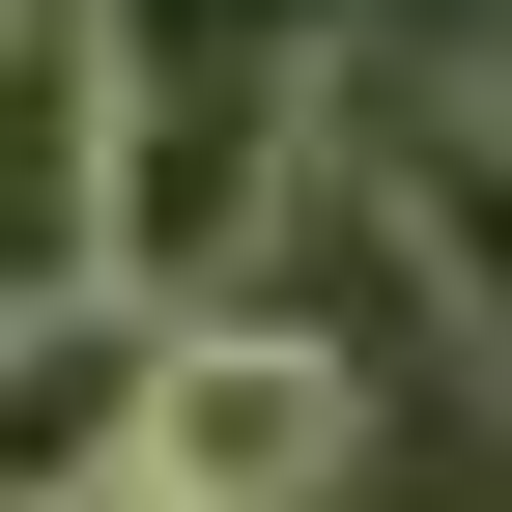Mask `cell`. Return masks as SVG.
<instances>
[{
	"label": "cell",
	"mask_w": 512,
	"mask_h": 512,
	"mask_svg": "<svg viewBox=\"0 0 512 512\" xmlns=\"http://www.w3.org/2000/svg\"><path fill=\"white\" fill-rule=\"evenodd\" d=\"M143 484H171V512H342V484H370V370L313 342L285 285L143 313Z\"/></svg>",
	"instance_id": "obj_1"
},
{
	"label": "cell",
	"mask_w": 512,
	"mask_h": 512,
	"mask_svg": "<svg viewBox=\"0 0 512 512\" xmlns=\"http://www.w3.org/2000/svg\"><path fill=\"white\" fill-rule=\"evenodd\" d=\"M114 512H171V484H114Z\"/></svg>",
	"instance_id": "obj_4"
},
{
	"label": "cell",
	"mask_w": 512,
	"mask_h": 512,
	"mask_svg": "<svg viewBox=\"0 0 512 512\" xmlns=\"http://www.w3.org/2000/svg\"><path fill=\"white\" fill-rule=\"evenodd\" d=\"M342 171H370V228H399V285L512 370V29L484 57H342Z\"/></svg>",
	"instance_id": "obj_2"
},
{
	"label": "cell",
	"mask_w": 512,
	"mask_h": 512,
	"mask_svg": "<svg viewBox=\"0 0 512 512\" xmlns=\"http://www.w3.org/2000/svg\"><path fill=\"white\" fill-rule=\"evenodd\" d=\"M114 484H143V313L0 285V512H114Z\"/></svg>",
	"instance_id": "obj_3"
}]
</instances>
